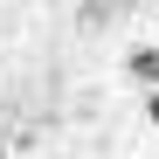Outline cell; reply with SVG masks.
Wrapping results in <instances>:
<instances>
[{"label": "cell", "instance_id": "6da1fadb", "mask_svg": "<svg viewBox=\"0 0 159 159\" xmlns=\"http://www.w3.org/2000/svg\"><path fill=\"white\" fill-rule=\"evenodd\" d=\"M131 76L159 90V48H131Z\"/></svg>", "mask_w": 159, "mask_h": 159}, {"label": "cell", "instance_id": "7a4b0ae2", "mask_svg": "<svg viewBox=\"0 0 159 159\" xmlns=\"http://www.w3.org/2000/svg\"><path fill=\"white\" fill-rule=\"evenodd\" d=\"M145 118H152V125H159V90H152V97H145Z\"/></svg>", "mask_w": 159, "mask_h": 159}]
</instances>
